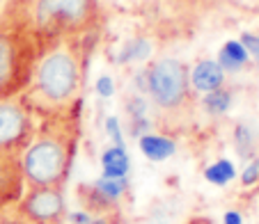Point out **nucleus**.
<instances>
[{"label": "nucleus", "instance_id": "nucleus-7", "mask_svg": "<svg viewBox=\"0 0 259 224\" xmlns=\"http://www.w3.org/2000/svg\"><path fill=\"white\" fill-rule=\"evenodd\" d=\"M30 137V117L25 103L0 101V149L21 151Z\"/></svg>", "mask_w": 259, "mask_h": 224}, {"label": "nucleus", "instance_id": "nucleus-11", "mask_svg": "<svg viewBox=\"0 0 259 224\" xmlns=\"http://www.w3.org/2000/svg\"><path fill=\"white\" fill-rule=\"evenodd\" d=\"M140 149H142V153L149 156L152 160H163V158L172 156L175 144L161 135H145V137H140Z\"/></svg>", "mask_w": 259, "mask_h": 224}, {"label": "nucleus", "instance_id": "nucleus-10", "mask_svg": "<svg viewBox=\"0 0 259 224\" xmlns=\"http://www.w3.org/2000/svg\"><path fill=\"white\" fill-rule=\"evenodd\" d=\"M248 62V50L241 41H227L218 53V64L223 71H239Z\"/></svg>", "mask_w": 259, "mask_h": 224}, {"label": "nucleus", "instance_id": "nucleus-20", "mask_svg": "<svg viewBox=\"0 0 259 224\" xmlns=\"http://www.w3.org/2000/svg\"><path fill=\"white\" fill-rule=\"evenodd\" d=\"M257 176H259V160H252L248 167H245L241 181H243L245 185H250V183H254V181H257Z\"/></svg>", "mask_w": 259, "mask_h": 224}, {"label": "nucleus", "instance_id": "nucleus-23", "mask_svg": "<svg viewBox=\"0 0 259 224\" xmlns=\"http://www.w3.org/2000/svg\"><path fill=\"white\" fill-rule=\"evenodd\" d=\"M225 222H227V224H241V217H239L236 213H227Z\"/></svg>", "mask_w": 259, "mask_h": 224}, {"label": "nucleus", "instance_id": "nucleus-22", "mask_svg": "<svg viewBox=\"0 0 259 224\" xmlns=\"http://www.w3.org/2000/svg\"><path fill=\"white\" fill-rule=\"evenodd\" d=\"M97 89L101 96H113V80L108 78V76H101L97 83Z\"/></svg>", "mask_w": 259, "mask_h": 224}, {"label": "nucleus", "instance_id": "nucleus-12", "mask_svg": "<svg viewBox=\"0 0 259 224\" xmlns=\"http://www.w3.org/2000/svg\"><path fill=\"white\" fill-rule=\"evenodd\" d=\"M103 167H106V176L108 179H119V176L126 174L128 170V158L126 151L122 146H113L103 153Z\"/></svg>", "mask_w": 259, "mask_h": 224}, {"label": "nucleus", "instance_id": "nucleus-4", "mask_svg": "<svg viewBox=\"0 0 259 224\" xmlns=\"http://www.w3.org/2000/svg\"><path fill=\"white\" fill-rule=\"evenodd\" d=\"M34 37L21 21L14 25H0V101L10 98L28 85L32 73Z\"/></svg>", "mask_w": 259, "mask_h": 224}, {"label": "nucleus", "instance_id": "nucleus-8", "mask_svg": "<svg viewBox=\"0 0 259 224\" xmlns=\"http://www.w3.org/2000/svg\"><path fill=\"white\" fill-rule=\"evenodd\" d=\"M21 151L0 149V204L7 206L21 195L23 170H21Z\"/></svg>", "mask_w": 259, "mask_h": 224}, {"label": "nucleus", "instance_id": "nucleus-5", "mask_svg": "<svg viewBox=\"0 0 259 224\" xmlns=\"http://www.w3.org/2000/svg\"><path fill=\"white\" fill-rule=\"evenodd\" d=\"M191 76L179 60H158L147 71V92L161 112H181L191 103Z\"/></svg>", "mask_w": 259, "mask_h": 224}, {"label": "nucleus", "instance_id": "nucleus-13", "mask_svg": "<svg viewBox=\"0 0 259 224\" xmlns=\"http://www.w3.org/2000/svg\"><path fill=\"white\" fill-rule=\"evenodd\" d=\"M234 146H236V153L241 158H252L254 153V133L248 124H239L234 128Z\"/></svg>", "mask_w": 259, "mask_h": 224}, {"label": "nucleus", "instance_id": "nucleus-1", "mask_svg": "<svg viewBox=\"0 0 259 224\" xmlns=\"http://www.w3.org/2000/svg\"><path fill=\"white\" fill-rule=\"evenodd\" d=\"M69 39L55 44L37 58L28 80L25 105H32L46 117H62L71 112L83 83V58Z\"/></svg>", "mask_w": 259, "mask_h": 224}, {"label": "nucleus", "instance_id": "nucleus-6", "mask_svg": "<svg viewBox=\"0 0 259 224\" xmlns=\"http://www.w3.org/2000/svg\"><path fill=\"white\" fill-rule=\"evenodd\" d=\"M19 210L32 224H58L64 215V192L58 185L28 188L19 201Z\"/></svg>", "mask_w": 259, "mask_h": 224}, {"label": "nucleus", "instance_id": "nucleus-21", "mask_svg": "<svg viewBox=\"0 0 259 224\" xmlns=\"http://www.w3.org/2000/svg\"><path fill=\"white\" fill-rule=\"evenodd\" d=\"M106 126H108V133L115 137V146H122L124 149V142H122V133H119V124H117V119L115 117H110L106 122Z\"/></svg>", "mask_w": 259, "mask_h": 224}, {"label": "nucleus", "instance_id": "nucleus-16", "mask_svg": "<svg viewBox=\"0 0 259 224\" xmlns=\"http://www.w3.org/2000/svg\"><path fill=\"white\" fill-rule=\"evenodd\" d=\"M147 53H149V44H147L145 39L128 41V44L124 46L122 55H119V62H128V60H142V58H147Z\"/></svg>", "mask_w": 259, "mask_h": 224}, {"label": "nucleus", "instance_id": "nucleus-2", "mask_svg": "<svg viewBox=\"0 0 259 224\" xmlns=\"http://www.w3.org/2000/svg\"><path fill=\"white\" fill-rule=\"evenodd\" d=\"M76 128L71 124H55L30 140L21 156V170L28 188L58 185L62 188L71 170L76 151Z\"/></svg>", "mask_w": 259, "mask_h": 224}, {"label": "nucleus", "instance_id": "nucleus-18", "mask_svg": "<svg viewBox=\"0 0 259 224\" xmlns=\"http://www.w3.org/2000/svg\"><path fill=\"white\" fill-rule=\"evenodd\" d=\"M0 224H32V222L21 213L19 206H14V208H7L5 206V208L0 210Z\"/></svg>", "mask_w": 259, "mask_h": 224}, {"label": "nucleus", "instance_id": "nucleus-14", "mask_svg": "<svg viewBox=\"0 0 259 224\" xmlns=\"http://www.w3.org/2000/svg\"><path fill=\"white\" fill-rule=\"evenodd\" d=\"M232 105V94L227 92V89H213V92H206L204 96V107L206 112H211V115H223V112H227Z\"/></svg>", "mask_w": 259, "mask_h": 224}, {"label": "nucleus", "instance_id": "nucleus-19", "mask_svg": "<svg viewBox=\"0 0 259 224\" xmlns=\"http://www.w3.org/2000/svg\"><path fill=\"white\" fill-rule=\"evenodd\" d=\"M241 44H243V48L248 50V55H252L254 60L259 62V34H241Z\"/></svg>", "mask_w": 259, "mask_h": 224}, {"label": "nucleus", "instance_id": "nucleus-9", "mask_svg": "<svg viewBox=\"0 0 259 224\" xmlns=\"http://www.w3.org/2000/svg\"><path fill=\"white\" fill-rule=\"evenodd\" d=\"M225 83V71L220 69L218 62H200L193 71V78H191V85L200 92H213V89H220Z\"/></svg>", "mask_w": 259, "mask_h": 224}, {"label": "nucleus", "instance_id": "nucleus-15", "mask_svg": "<svg viewBox=\"0 0 259 224\" xmlns=\"http://www.w3.org/2000/svg\"><path fill=\"white\" fill-rule=\"evenodd\" d=\"M177 215H179L177 206L172 204V201H165L163 206L154 208V213L147 217V224H175L177 222Z\"/></svg>", "mask_w": 259, "mask_h": 224}, {"label": "nucleus", "instance_id": "nucleus-17", "mask_svg": "<svg viewBox=\"0 0 259 224\" xmlns=\"http://www.w3.org/2000/svg\"><path fill=\"white\" fill-rule=\"evenodd\" d=\"M232 176H234V167H232L227 160L215 162V165L209 167V172H206V179L213 181V183H227Z\"/></svg>", "mask_w": 259, "mask_h": 224}, {"label": "nucleus", "instance_id": "nucleus-3", "mask_svg": "<svg viewBox=\"0 0 259 224\" xmlns=\"http://www.w3.org/2000/svg\"><path fill=\"white\" fill-rule=\"evenodd\" d=\"M97 16V0H32L21 14V23L34 37L64 41L92 30Z\"/></svg>", "mask_w": 259, "mask_h": 224}]
</instances>
